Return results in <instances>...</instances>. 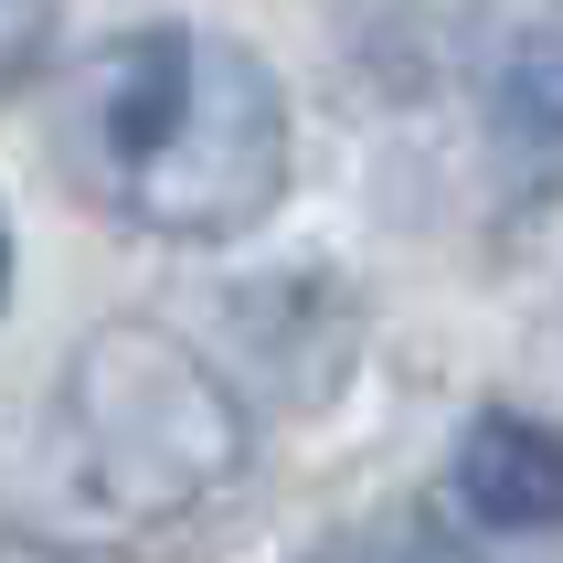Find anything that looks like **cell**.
<instances>
[{
	"mask_svg": "<svg viewBox=\"0 0 563 563\" xmlns=\"http://www.w3.org/2000/svg\"><path fill=\"white\" fill-rule=\"evenodd\" d=\"M319 563H373V553H319Z\"/></svg>",
	"mask_w": 563,
	"mask_h": 563,
	"instance_id": "8",
	"label": "cell"
},
{
	"mask_svg": "<svg viewBox=\"0 0 563 563\" xmlns=\"http://www.w3.org/2000/svg\"><path fill=\"white\" fill-rule=\"evenodd\" d=\"M457 510L478 532H563V426L489 405L457 446Z\"/></svg>",
	"mask_w": 563,
	"mask_h": 563,
	"instance_id": "3",
	"label": "cell"
},
{
	"mask_svg": "<svg viewBox=\"0 0 563 563\" xmlns=\"http://www.w3.org/2000/svg\"><path fill=\"white\" fill-rule=\"evenodd\" d=\"M489 128L510 150H563V32H521L489 64Z\"/></svg>",
	"mask_w": 563,
	"mask_h": 563,
	"instance_id": "4",
	"label": "cell"
},
{
	"mask_svg": "<svg viewBox=\"0 0 563 563\" xmlns=\"http://www.w3.org/2000/svg\"><path fill=\"white\" fill-rule=\"evenodd\" d=\"M0 563H128V553H96V542H54V532H0Z\"/></svg>",
	"mask_w": 563,
	"mask_h": 563,
	"instance_id": "6",
	"label": "cell"
},
{
	"mask_svg": "<svg viewBox=\"0 0 563 563\" xmlns=\"http://www.w3.org/2000/svg\"><path fill=\"white\" fill-rule=\"evenodd\" d=\"M64 446L107 510L170 521V510H202L245 478L255 426L191 341H170L150 319H107L64 362Z\"/></svg>",
	"mask_w": 563,
	"mask_h": 563,
	"instance_id": "2",
	"label": "cell"
},
{
	"mask_svg": "<svg viewBox=\"0 0 563 563\" xmlns=\"http://www.w3.org/2000/svg\"><path fill=\"white\" fill-rule=\"evenodd\" d=\"M64 159L118 223L159 245H223L287 191V96L245 43L150 22L75 75Z\"/></svg>",
	"mask_w": 563,
	"mask_h": 563,
	"instance_id": "1",
	"label": "cell"
},
{
	"mask_svg": "<svg viewBox=\"0 0 563 563\" xmlns=\"http://www.w3.org/2000/svg\"><path fill=\"white\" fill-rule=\"evenodd\" d=\"M0 309H11V223H0Z\"/></svg>",
	"mask_w": 563,
	"mask_h": 563,
	"instance_id": "7",
	"label": "cell"
},
{
	"mask_svg": "<svg viewBox=\"0 0 563 563\" xmlns=\"http://www.w3.org/2000/svg\"><path fill=\"white\" fill-rule=\"evenodd\" d=\"M54 64V0H0V96H22Z\"/></svg>",
	"mask_w": 563,
	"mask_h": 563,
	"instance_id": "5",
	"label": "cell"
}]
</instances>
